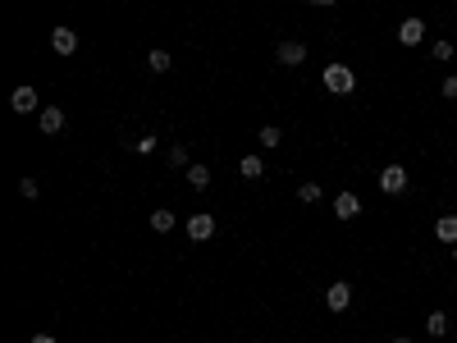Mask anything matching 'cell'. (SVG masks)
<instances>
[{
  "label": "cell",
  "mask_w": 457,
  "mask_h": 343,
  "mask_svg": "<svg viewBox=\"0 0 457 343\" xmlns=\"http://www.w3.org/2000/svg\"><path fill=\"white\" fill-rule=\"evenodd\" d=\"M430 56H435L439 65H448V60H453V42H435V46H430Z\"/></svg>",
  "instance_id": "obj_20"
},
{
  "label": "cell",
  "mask_w": 457,
  "mask_h": 343,
  "mask_svg": "<svg viewBox=\"0 0 457 343\" xmlns=\"http://www.w3.org/2000/svg\"><path fill=\"white\" fill-rule=\"evenodd\" d=\"M188 188H192V192H206L210 188V169L206 165H192V169H188Z\"/></svg>",
  "instance_id": "obj_13"
},
{
  "label": "cell",
  "mask_w": 457,
  "mask_h": 343,
  "mask_svg": "<svg viewBox=\"0 0 457 343\" xmlns=\"http://www.w3.org/2000/svg\"><path fill=\"white\" fill-rule=\"evenodd\" d=\"M325 307L329 311H348L352 307V284L348 279H334V284L325 288Z\"/></svg>",
  "instance_id": "obj_2"
},
{
  "label": "cell",
  "mask_w": 457,
  "mask_h": 343,
  "mask_svg": "<svg viewBox=\"0 0 457 343\" xmlns=\"http://www.w3.org/2000/svg\"><path fill=\"white\" fill-rule=\"evenodd\" d=\"M147 65H151V74H169V65H174V60H169V51H151V56H147Z\"/></svg>",
  "instance_id": "obj_17"
},
{
  "label": "cell",
  "mask_w": 457,
  "mask_h": 343,
  "mask_svg": "<svg viewBox=\"0 0 457 343\" xmlns=\"http://www.w3.org/2000/svg\"><path fill=\"white\" fill-rule=\"evenodd\" d=\"M435 238H439V243H453V247H457V215H444V220L435 224Z\"/></svg>",
  "instance_id": "obj_11"
},
{
  "label": "cell",
  "mask_w": 457,
  "mask_h": 343,
  "mask_svg": "<svg viewBox=\"0 0 457 343\" xmlns=\"http://www.w3.org/2000/svg\"><path fill=\"white\" fill-rule=\"evenodd\" d=\"M393 343H412V339H393Z\"/></svg>",
  "instance_id": "obj_26"
},
{
  "label": "cell",
  "mask_w": 457,
  "mask_h": 343,
  "mask_svg": "<svg viewBox=\"0 0 457 343\" xmlns=\"http://www.w3.org/2000/svg\"><path fill=\"white\" fill-rule=\"evenodd\" d=\"M425 330H430V339H444V334H448V316H444V311H430Z\"/></svg>",
  "instance_id": "obj_16"
},
{
  "label": "cell",
  "mask_w": 457,
  "mask_h": 343,
  "mask_svg": "<svg viewBox=\"0 0 457 343\" xmlns=\"http://www.w3.org/2000/svg\"><path fill=\"white\" fill-rule=\"evenodd\" d=\"M279 142H283V133L274 128V124H265V128H261V147H279Z\"/></svg>",
  "instance_id": "obj_21"
},
{
  "label": "cell",
  "mask_w": 457,
  "mask_h": 343,
  "mask_svg": "<svg viewBox=\"0 0 457 343\" xmlns=\"http://www.w3.org/2000/svg\"><path fill=\"white\" fill-rule=\"evenodd\" d=\"M398 42H403V46H421L425 42V23L421 19H403V23H398Z\"/></svg>",
  "instance_id": "obj_10"
},
{
  "label": "cell",
  "mask_w": 457,
  "mask_h": 343,
  "mask_svg": "<svg viewBox=\"0 0 457 343\" xmlns=\"http://www.w3.org/2000/svg\"><path fill=\"white\" fill-rule=\"evenodd\" d=\"M165 165H169V169H192V160H188V147H169V151H165Z\"/></svg>",
  "instance_id": "obj_14"
},
{
  "label": "cell",
  "mask_w": 457,
  "mask_h": 343,
  "mask_svg": "<svg viewBox=\"0 0 457 343\" xmlns=\"http://www.w3.org/2000/svg\"><path fill=\"white\" fill-rule=\"evenodd\" d=\"M380 192H389V197L407 192V169H403V165H384V169H380Z\"/></svg>",
  "instance_id": "obj_4"
},
{
  "label": "cell",
  "mask_w": 457,
  "mask_h": 343,
  "mask_svg": "<svg viewBox=\"0 0 457 343\" xmlns=\"http://www.w3.org/2000/svg\"><path fill=\"white\" fill-rule=\"evenodd\" d=\"M37 192H42V183H37V178H19V197H23V201H33Z\"/></svg>",
  "instance_id": "obj_19"
},
{
  "label": "cell",
  "mask_w": 457,
  "mask_h": 343,
  "mask_svg": "<svg viewBox=\"0 0 457 343\" xmlns=\"http://www.w3.org/2000/svg\"><path fill=\"white\" fill-rule=\"evenodd\" d=\"M444 97H448V101H457V74H448V78H444Z\"/></svg>",
  "instance_id": "obj_23"
},
{
  "label": "cell",
  "mask_w": 457,
  "mask_h": 343,
  "mask_svg": "<svg viewBox=\"0 0 457 343\" xmlns=\"http://www.w3.org/2000/svg\"><path fill=\"white\" fill-rule=\"evenodd\" d=\"M51 51H55V56H74V51H78V33H74V28H55V33H51Z\"/></svg>",
  "instance_id": "obj_7"
},
{
  "label": "cell",
  "mask_w": 457,
  "mask_h": 343,
  "mask_svg": "<svg viewBox=\"0 0 457 343\" xmlns=\"http://www.w3.org/2000/svg\"><path fill=\"white\" fill-rule=\"evenodd\" d=\"M37 124H42V133H65V106H42V115H37Z\"/></svg>",
  "instance_id": "obj_5"
},
{
  "label": "cell",
  "mask_w": 457,
  "mask_h": 343,
  "mask_svg": "<svg viewBox=\"0 0 457 343\" xmlns=\"http://www.w3.org/2000/svg\"><path fill=\"white\" fill-rule=\"evenodd\" d=\"M334 215H338V220H357V215H361V197H357V192H338V197H334Z\"/></svg>",
  "instance_id": "obj_8"
},
{
  "label": "cell",
  "mask_w": 457,
  "mask_h": 343,
  "mask_svg": "<svg viewBox=\"0 0 457 343\" xmlns=\"http://www.w3.org/2000/svg\"><path fill=\"white\" fill-rule=\"evenodd\" d=\"M274 56H279V65H288V69H293V65H302V60H306V46L297 42V37H283Z\"/></svg>",
  "instance_id": "obj_6"
},
{
  "label": "cell",
  "mask_w": 457,
  "mask_h": 343,
  "mask_svg": "<svg viewBox=\"0 0 457 343\" xmlns=\"http://www.w3.org/2000/svg\"><path fill=\"white\" fill-rule=\"evenodd\" d=\"M320 83H325V87L334 92V97H348V92H357V74H352L348 65H325Z\"/></svg>",
  "instance_id": "obj_1"
},
{
  "label": "cell",
  "mask_w": 457,
  "mask_h": 343,
  "mask_svg": "<svg viewBox=\"0 0 457 343\" xmlns=\"http://www.w3.org/2000/svg\"><path fill=\"white\" fill-rule=\"evenodd\" d=\"M453 266H457V247H453Z\"/></svg>",
  "instance_id": "obj_25"
},
{
  "label": "cell",
  "mask_w": 457,
  "mask_h": 343,
  "mask_svg": "<svg viewBox=\"0 0 457 343\" xmlns=\"http://www.w3.org/2000/svg\"><path fill=\"white\" fill-rule=\"evenodd\" d=\"M251 343H261V339H251Z\"/></svg>",
  "instance_id": "obj_27"
},
{
  "label": "cell",
  "mask_w": 457,
  "mask_h": 343,
  "mask_svg": "<svg viewBox=\"0 0 457 343\" xmlns=\"http://www.w3.org/2000/svg\"><path fill=\"white\" fill-rule=\"evenodd\" d=\"M151 229L156 233H169V229H174V210H165V206L151 210Z\"/></svg>",
  "instance_id": "obj_15"
},
{
  "label": "cell",
  "mask_w": 457,
  "mask_h": 343,
  "mask_svg": "<svg viewBox=\"0 0 457 343\" xmlns=\"http://www.w3.org/2000/svg\"><path fill=\"white\" fill-rule=\"evenodd\" d=\"M188 238H192V243H206V238H215V220H210V210H197V215H188Z\"/></svg>",
  "instance_id": "obj_3"
},
{
  "label": "cell",
  "mask_w": 457,
  "mask_h": 343,
  "mask_svg": "<svg viewBox=\"0 0 457 343\" xmlns=\"http://www.w3.org/2000/svg\"><path fill=\"white\" fill-rule=\"evenodd\" d=\"M297 201L316 206V201H320V183H302V188H297Z\"/></svg>",
  "instance_id": "obj_18"
},
{
  "label": "cell",
  "mask_w": 457,
  "mask_h": 343,
  "mask_svg": "<svg viewBox=\"0 0 457 343\" xmlns=\"http://www.w3.org/2000/svg\"><path fill=\"white\" fill-rule=\"evenodd\" d=\"M238 174L242 178H261L265 174V160H261V156H242V160H238Z\"/></svg>",
  "instance_id": "obj_12"
},
{
  "label": "cell",
  "mask_w": 457,
  "mask_h": 343,
  "mask_svg": "<svg viewBox=\"0 0 457 343\" xmlns=\"http://www.w3.org/2000/svg\"><path fill=\"white\" fill-rule=\"evenodd\" d=\"M10 106H14V115H42V106H37V92L33 87H14V97H10Z\"/></svg>",
  "instance_id": "obj_9"
},
{
  "label": "cell",
  "mask_w": 457,
  "mask_h": 343,
  "mask_svg": "<svg viewBox=\"0 0 457 343\" xmlns=\"http://www.w3.org/2000/svg\"><path fill=\"white\" fill-rule=\"evenodd\" d=\"M33 343H55V334H33Z\"/></svg>",
  "instance_id": "obj_24"
},
{
  "label": "cell",
  "mask_w": 457,
  "mask_h": 343,
  "mask_svg": "<svg viewBox=\"0 0 457 343\" xmlns=\"http://www.w3.org/2000/svg\"><path fill=\"white\" fill-rule=\"evenodd\" d=\"M156 147H160V142H156V137H151V133H147V137H138V142H133V151H138V156H151V151H156Z\"/></svg>",
  "instance_id": "obj_22"
}]
</instances>
